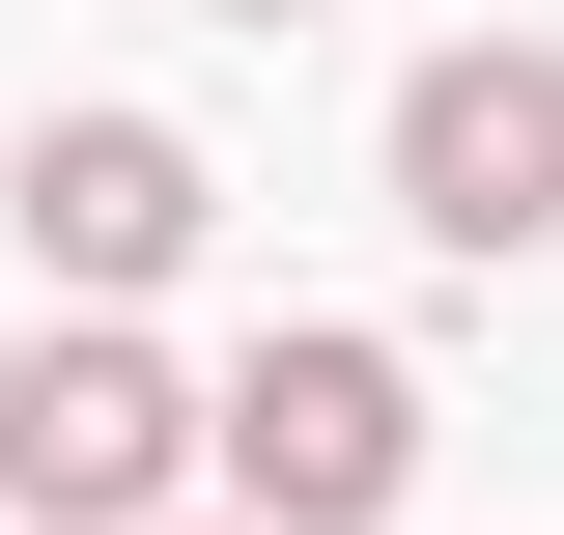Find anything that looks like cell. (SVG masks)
<instances>
[{
	"label": "cell",
	"mask_w": 564,
	"mask_h": 535,
	"mask_svg": "<svg viewBox=\"0 0 564 535\" xmlns=\"http://www.w3.org/2000/svg\"><path fill=\"white\" fill-rule=\"evenodd\" d=\"M198 479H226L254 535H395V507H423V367H395V338H339V310L254 338V367L198 395Z\"/></svg>",
	"instance_id": "1"
},
{
	"label": "cell",
	"mask_w": 564,
	"mask_h": 535,
	"mask_svg": "<svg viewBox=\"0 0 564 535\" xmlns=\"http://www.w3.org/2000/svg\"><path fill=\"white\" fill-rule=\"evenodd\" d=\"M0 507L29 535H170L198 507V395H170L113 310H57L29 367H0Z\"/></svg>",
	"instance_id": "2"
},
{
	"label": "cell",
	"mask_w": 564,
	"mask_h": 535,
	"mask_svg": "<svg viewBox=\"0 0 564 535\" xmlns=\"http://www.w3.org/2000/svg\"><path fill=\"white\" fill-rule=\"evenodd\" d=\"M395 226L423 254H564V57L536 29H480V57L395 85Z\"/></svg>",
	"instance_id": "3"
},
{
	"label": "cell",
	"mask_w": 564,
	"mask_h": 535,
	"mask_svg": "<svg viewBox=\"0 0 564 535\" xmlns=\"http://www.w3.org/2000/svg\"><path fill=\"white\" fill-rule=\"evenodd\" d=\"M0 226H29V282H57V310H141V282L226 226V170H198L170 113H57L29 170H0Z\"/></svg>",
	"instance_id": "4"
},
{
	"label": "cell",
	"mask_w": 564,
	"mask_h": 535,
	"mask_svg": "<svg viewBox=\"0 0 564 535\" xmlns=\"http://www.w3.org/2000/svg\"><path fill=\"white\" fill-rule=\"evenodd\" d=\"M226 29H311V0H226Z\"/></svg>",
	"instance_id": "5"
},
{
	"label": "cell",
	"mask_w": 564,
	"mask_h": 535,
	"mask_svg": "<svg viewBox=\"0 0 564 535\" xmlns=\"http://www.w3.org/2000/svg\"><path fill=\"white\" fill-rule=\"evenodd\" d=\"M170 535H254V507H170Z\"/></svg>",
	"instance_id": "6"
},
{
	"label": "cell",
	"mask_w": 564,
	"mask_h": 535,
	"mask_svg": "<svg viewBox=\"0 0 564 535\" xmlns=\"http://www.w3.org/2000/svg\"><path fill=\"white\" fill-rule=\"evenodd\" d=\"M0 535H29V507H0Z\"/></svg>",
	"instance_id": "7"
}]
</instances>
